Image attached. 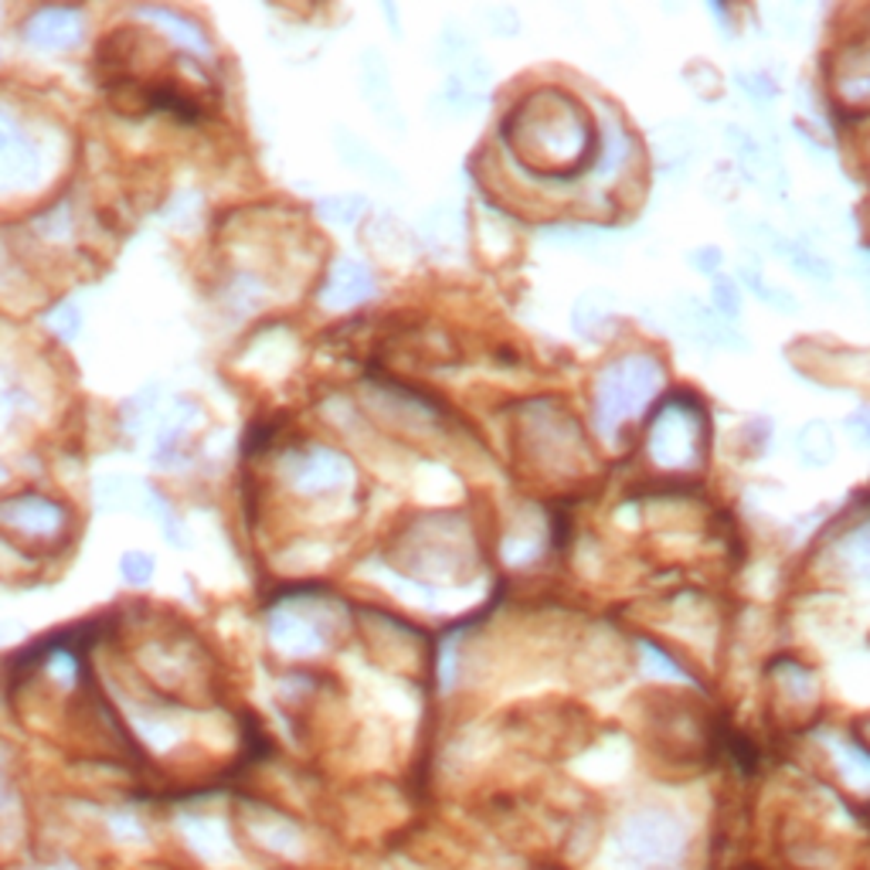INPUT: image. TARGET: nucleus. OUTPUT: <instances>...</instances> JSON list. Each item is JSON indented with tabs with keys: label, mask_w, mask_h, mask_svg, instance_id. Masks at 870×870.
<instances>
[{
	"label": "nucleus",
	"mask_w": 870,
	"mask_h": 870,
	"mask_svg": "<svg viewBox=\"0 0 870 870\" xmlns=\"http://www.w3.org/2000/svg\"><path fill=\"white\" fill-rule=\"evenodd\" d=\"M551 106H541V99L528 102L518 113V140L528 143L538 157L554 164H572L588 146V123L575 113L569 99L547 92Z\"/></svg>",
	"instance_id": "1"
},
{
	"label": "nucleus",
	"mask_w": 870,
	"mask_h": 870,
	"mask_svg": "<svg viewBox=\"0 0 870 870\" xmlns=\"http://www.w3.org/2000/svg\"><path fill=\"white\" fill-rule=\"evenodd\" d=\"M659 381H663V371L646 354H630L623 361L612 365L598 381V398H595L598 429L616 432L626 419H633L639 408L649 405Z\"/></svg>",
	"instance_id": "2"
},
{
	"label": "nucleus",
	"mask_w": 870,
	"mask_h": 870,
	"mask_svg": "<svg viewBox=\"0 0 870 870\" xmlns=\"http://www.w3.org/2000/svg\"><path fill=\"white\" fill-rule=\"evenodd\" d=\"M616 850L633 867H674L687 850V830L671 812L639 809L623 820Z\"/></svg>",
	"instance_id": "3"
},
{
	"label": "nucleus",
	"mask_w": 870,
	"mask_h": 870,
	"mask_svg": "<svg viewBox=\"0 0 870 870\" xmlns=\"http://www.w3.org/2000/svg\"><path fill=\"white\" fill-rule=\"evenodd\" d=\"M327 598H279L269 612V643L283 656H317L330 639Z\"/></svg>",
	"instance_id": "4"
},
{
	"label": "nucleus",
	"mask_w": 870,
	"mask_h": 870,
	"mask_svg": "<svg viewBox=\"0 0 870 870\" xmlns=\"http://www.w3.org/2000/svg\"><path fill=\"white\" fill-rule=\"evenodd\" d=\"M697 449H700V422L694 408L684 405L663 408L649 432V456L659 467L680 470V467H694Z\"/></svg>",
	"instance_id": "5"
},
{
	"label": "nucleus",
	"mask_w": 870,
	"mask_h": 870,
	"mask_svg": "<svg viewBox=\"0 0 870 870\" xmlns=\"http://www.w3.org/2000/svg\"><path fill=\"white\" fill-rule=\"evenodd\" d=\"M283 473H286L289 487L306 493V497L334 493V490H344V487L354 483V470H350L347 459L334 449H324V446H314L306 452H293L283 463Z\"/></svg>",
	"instance_id": "6"
},
{
	"label": "nucleus",
	"mask_w": 870,
	"mask_h": 870,
	"mask_svg": "<svg viewBox=\"0 0 870 870\" xmlns=\"http://www.w3.org/2000/svg\"><path fill=\"white\" fill-rule=\"evenodd\" d=\"M41 181V150L21 123L0 110V194L24 191Z\"/></svg>",
	"instance_id": "7"
},
{
	"label": "nucleus",
	"mask_w": 870,
	"mask_h": 870,
	"mask_svg": "<svg viewBox=\"0 0 870 870\" xmlns=\"http://www.w3.org/2000/svg\"><path fill=\"white\" fill-rule=\"evenodd\" d=\"M242 833L252 840V847H259L273 857H303L306 840L296 820H289L286 812L266 806V802H245L242 809Z\"/></svg>",
	"instance_id": "8"
},
{
	"label": "nucleus",
	"mask_w": 870,
	"mask_h": 870,
	"mask_svg": "<svg viewBox=\"0 0 870 870\" xmlns=\"http://www.w3.org/2000/svg\"><path fill=\"white\" fill-rule=\"evenodd\" d=\"M181 837L187 850L208 867H228L235 857V840L225 820L212 812H187L181 816Z\"/></svg>",
	"instance_id": "9"
},
{
	"label": "nucleus",
	"mask_w": 870,
	"mask_h": 870,
	"mask_svg": "<svg viewBox=\"0 0 870 870\" xmlns=\"http://www.w3.org/2000/svg\"><path fill=\"white\" fill-rule=\"evenodd\" d=\"M0 521L31 538H55L65 528V510L38 493H18L11 500H0Z\"/></svg>",
	"instance_id": "10"
},
{
	"label": "nucleus",
	"mask_w": 870,
	"mask_h": 870,
	"mask_svg": "<svg viewBox=\"0 0 870 870\" xmlns=\"http://www.w3.org/2000/svg\"><path fill=\"white\" fill-rule=\"evenodd\" d=\"M85 34V18L69 8H44L24 24V41L44 51H65L75 48Z\"/></svg>",
	"instance_id": "11"
},
{
	"label": "nucleus",
	"mask_w": 870,
	"mask_h": 870,
	"mask_svg": "<svg viewBox=\"0 0 870 870\" xmlns=\"http://www.w3.org/2000/svg\"><path fill=\"white\" fill-rule=\"evenodd\" d=\"M375 293V276L368 273V266L361 263H354V259H340L327 283H324V306H330V310H344V306H354V303H361Z\"/></svg>",
	"instance_id": "12"
},
{
	"label": "nucleus",
	"mask_w": 870,
	"mask_h": 870,
	"mask_svg": "<svg viewBox=\"0 0 870 870\" xmlns=\"http://www.w3.org/2000/svg\"><path fill=\"white\" fill-rule=\"evenodd\" d=\"M677 320L687 330V337H694L700 344H710V347H738L741 344L721 317H714L710 310H704V306H697L694 299L677 303Z\"/></svg>",
	"instance_id": "13"
},
{
	"label": "nucleus",
	"mask_w": 870,
	"mask_h": 870,
	"mask_svg": "<svg viewBox=\"0 0 870 870\" xmlns=\"http://www.w3.org/2000/svg\"><path fill=\"white\" fill-rule=\"evenodd\" d=\"M361 72H365V95H368V102L375 106V113L385 120V123H398L401 126V120H398V106H395V99H391V85H388V69H385V62L375 55V51H368L365 55V62H361Z\"/></svg>",
	"instance_id": "14"
},
{
	"label": "nucleus",
	"mask_w": 870,
	"mask_h": 870,
	"mask_svg": "<svg viewBox=\"0 0 870 870\" xmlns=\"http://www.w3.org/2000/svg\"><path fill=\"white\" fill-rule=\"evenodd\" d=\"M136 14L146 18V21H153V24H161V31H167L171 38H177L184 48L194 51V55H208V51H212V44H208V38L201 34V28H197L194 21H187L184 14H177V11H167V8H140Z\"/></svg>",
	"instance_id": "15"
},
{
	"label": "nucleus",
	"mask_w": 870,
	"mask_h": 870,
	"mask_svg": "<svg viewBox=\"0 0 870 870\" xmlns=\"http://www.w3.org/2000/svg\"><path fill=\"white\" fill-rule=\"evenodd\" d=\"M830 751H833V765H837V772L840 779L857 789V792H870V755L860 751L857 745H847L840 738H830L827 741Z\"/></svg>",
	"instance_id": "16"
},
{
	"label": "nucleus",
	"mask_w": 870,
	"mask_h": 870,
	"mask_svg": "<svg viewBox=\"0 0 870 870\" xmlns=\"http://www.w3.org/2000/svg\"><path fill=\"white\" fill-rule=\"evenodd\" d=\"M337 150H340V157L354 167V171H361V174H368L371 181H398V174L378 157V153L371 150V146H365L361 140L357 136H350V133H337Z\"/></svg>",
	"instance_id": "17"
},
{
	"label": "nucleus",
	"mask_w": 870,
	"mask_h": 870,
	"mask_svg": "<svg viewBox=\"0 0 870 870\" xmlns=\"http://www.w3.org/2000/svg\"><path fill=\"white\" fill-rule=\"evenodd\" d=\"M837 557H840V565L843 572L857 575V579H870V521L853 528L840 547H837Z\"/></svg>",
	"instance_id": "18"
},
{
	"label": "nucleus",
	"mask_w": 870,
	"mask_h": 870,
	"mask_svg": "<svg viewBox=\"0 0 870 870\" xmlns=\"http://www.w3.org/2000/svg\"><path fill=\"white\" fill-rule=\"evenodd\" d=\"M799 452L809 467H823L833 459V436L823 422H809L802 432H799Z\"/></svg>",
	"instance_id": "19"
},
{
	"label": "nucleus",
	"mask_w": 870,
	"mask_h": 870,
	"mask_svg": "<svg viewBox=\"0 0 870 870\" xmlns=\"http://www.w3.org/2000/svg\"><path fill=\"white\" fill-rule=\"evenodd\" d=\"M365 208H368V201H365V197H354V194L320 201V212H324L327 222H334V225H354L357 218L365 215Z\"/></svg>",
	"instance_id": "20"
},
{
	"label": "nucleus",
	"mask_w": 870,
	"mask_h": 870,
	"mask_svg": "<svg viewBox=\"0 0 870 870\" xmlns=\"http://www.w3.org/2000/svg\"><path fill=\"white\" fill-rule=\"evenodd\" d=\"M99 497H102V506L130 510V506H136V483L126 480V477H110V480L99 483Z\"/></svg>",
	"instance_id": "21"
},
{
	"label": "nucleus",
	"mask_w": 870,
	"mask_h": 870,
	"mask_svg": "<svg viewBox=\"0 0 870 870\" xmlns=\"http://www.w3.org/2000/svg\"><path fill=\"white\" fill-rule=\"evenodd\" d=\"M779 687L782 690H789L792 694V700H809L812 697V677H809V671H802L799 663H782L779 667Z\"/></svg>",
	"instance_id": "22"
},
{
	"label": "nucleus",
	"mask_w": 870,
	"mask_h": 870,
	"mask_svg": "<svg viewBox=\"0 0 870 870\" xmlns=\"http://www.w3.org/2000/svg\"><path fill=\"white\" fill-rule=\"evenodd\" d=\"M123 579L130 585H146L153 579V557L143 551H130L123 554Z\"/></svg>",
	"instance_id": "23"
},
{
	"label": "nucleus",
	"mask_w": 870,
	"mask_h": 870,
	"mask_svg": "<svg viewBox=\"0 0 870 870\" xmlns=\"http://www.w3.org/2000/svg\"><path fill=\"white\" fill-rule=\"evenodd\" d=\"M643 671L646 674H659V677H674V680H684V671L677 667L674 659H667L659 649L653 646H643Z\"/></svg>",
	"instance_id": "24"
},
{
	"label": "nucleus",
	"mask_w": 870,
	"mask_h": 870,
	"mask_svg": "<svg viewBox=\"0 0 870 870\" xmlns=\"http://www.w3.org/2000/svg\"><path fill=\"white\" fill-rule=\"evenodd\" d=\"M34 228L44 235V238H65L69 232H72V218H69V212L65 208H51L48 215H41L38 222H34Z\"/></svg>",
	"instance_id": "25"
},
{
	"label": "nucleus",
	"mask_w": 870,
	"mask_h": 870,
	"mask_svg": "<svg viewBox=\"0 0 870 870\" xmlns=\"http://www.w3.org/2000/svg\"><path fill=\"white\" fill-rule=\"evenodd\" d=\"M48 320L55 324L51 330H59L65 340H72V337H75V330H79V324H82V317H79V310H75L72 303H62V306H55V310H51V317H48Z\"/></svg>",
	"instance_id": "26"
},
{
	"label": "nucleus",
	"mask_w": 870,
	"mask_h": 870,
	"mask_svg": "<svg viewBox=\"0 0 870 870\" xmlns=\"http://www.w3.org/2000/svg\"><path fill=\"white\" fill-rule=\"evenodd\" d=\"M605 161H602V167H598V174H608V171H616L620 167V161L626 157V136L616 130V126H608V140H605Z\"/></svg>",
	"instance_id": "27"
},
{
	"label": "nucleus",
	"mask_w": 870,
	"mask_h": 870,
	"mask_svg": "<svg viewBox=\"0 0 870 870\" xmlns=\"http://www.w3.org/2000/svg\"><path fill=\"white\" fill-rule=\"evenodd\" d=\"M792 259H796V266H799L806 276H812V279H830V263L820 259V255H816L812 248H799V252H792Z\"/></svg>",
	"instance_id": "28"
},
{
	"label": "nucleus",
	"mask_w": 870,
	"mask_h": 870,
	"mask_svg": "<svg viewBox=\"0 0 870 870\" xmlns=\"http://www.w3.org/2000/svg\"><path fill=\"white\" fill-rule=\"evenodd\" d=\"M14 416H18V398H14V391L0 388V429H8Z\"/></svg>",
	"instance_id": "29"
},
{
	"label": "nucleus",
	"mask_w": 870,
	"mask_h": 870,
	"mask_svg": "<svg viewBox=\"0 0 870 870\" xmlns=\"http://www.w3.org/2000/svg\"><path fill=\"white\" fill-rule=\"evenodd\" d=\"M718 306H721L728 317L738 314V296H735V289H731L728 283H718Z\"/></svg>",
	"instance_id": "30"
},
{
	"label": "nucleus",
	"mask_w": 870,
	"mask_h": 870,
	"mask_svg": "<svg viewBox=\"0 0 870 870\" xmlns=\"http://www.w3.org/2000/svg\"><path fill=\"white\" fill-rule=\"evenodd\" d=\"M853 426H860V429H863V436H867V439H870V412H863V416H857V419H853Z\"/></svg>",
	"instance_id": "31"
},
{
	"label": "nucleus",
	"mask_w": 870,
	"mask_h": 870,
	"mask_svg": "<svg viewBox=\"0 0 870 870\" xmlns=\"http://www.w3.org/2000/svg\"><path fill=\"white\" fill-rule=\"evenodd\" d=\"M860 276H863V283H867V293H870V266H867V269H863Z\"/></svg>",
	"instance_id": "32"
},
{
	"label": "nucleus",
	"mask_w": 870,
	"mask_h": 870,
	"mask_svg": "<svg viewBox=\"0 0 870 870\" xmlns=\"http://www.w3.org/2000/svg\"><path fill=\"white\" fill-rule=\"evenodd\" d=\"M4 477H8V473H4V467H0V483H4Z\"/></svg>",
	"instance_id": "33"
}]
</instances>
